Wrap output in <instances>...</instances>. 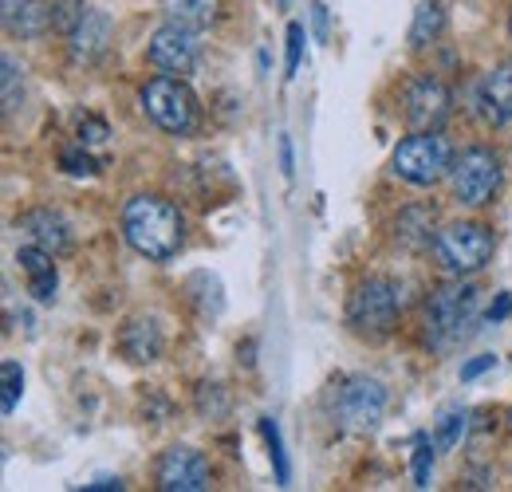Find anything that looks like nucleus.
<instances>
[{"mask_svg": "<svg viewBox=\"0 0 512 492\" xmlns=\"http://www.w3.org/2000/svg\"><path fill=\"white\" fill-rule=\"evenodd\" d=\"M493 367H497V355H477L473 363L461 367V382H473V378H481L485 370H493Z\"/></svg>", "mask_w": 512, "mask_h": 492, "instance_id": "obj_30", "label": "nucleus"}, {"mask_svg": "<svg viewBox=\"0 0 512 492\" xmlns=\"http://www.w3.org/2000/svg\"><path fill=\"white\" fill-rule=\"evenodd\" d=\"M509 308H512V296H509V292H501V296H497V304L489 308V319H493V323H497V319H505V315H509Z\"/></svg>", "mask_w": 512, "mask_h": 492, "instance_id": "obj_33", "label": "nucleus"}, {"mask_svg": "<svg viewBox=\"0 0 512 492\" xmlns=\"http://www.w3.org/2000/svg\"><path fill=\"white\" fill-rule=\"evenodd\" d=\"M477 308H481V292L473 284H446L438 288L426 311H422V327H426V343L434 351H449L457 347L461 339L473 335V323H477Z\"/></svg>", "mask_w": 512, "mask_h": 492, "instance_id": "obj_2", "label": "nucleus"}, {"mask_svg": "<svg viewBox=\"0 0 512 492\" xmlns=\"http://www.w3.org/2000/svg\"><path fill=\"white\" fill-rule=\"evenodd\" d=\"M150 63L166 75H190L201 56V44H197V32L182 28V24H162L154 36H150V48H146Z\"/></svg>", "mask_w": 512, "mask_h": 492, "instance_id": "obj_11", "label": "nucleus"}, {"mask_svg": "<svg viewBox=\"0 0 512 492\" xmlns=\"http://www.w3.org/2000/svg\"><path fill=\"white\" fill-rule=\"evenodd\" d=\"M20 107V67L12 56H4V111Z\"/></svg>", "mask_w": 512, "mask_h": 492, "instance_id": "obj_28", "label": "nucleus"}, {"mask_svg": "<svg viewBox=\"0 0 512 492\" xmlns=\"http://www.w3.org/2000/svg\"><path fill=\"white\" fill-rule=\"evenodd\" d=\"M20 229L32 237V245L48 248V252H56V256L71 248V225L64 221V213H56V209H48V205L24 213V217H20Z\"/></svg>", "mask_w": 512, "mask_h": 492, "instance_id": "obj_16", "label": "nucleus"}, {"mask_svg": "<svg viewBox=\"0 0 512 492\" xmlns=\"http://www.w3.org/2000/svg\"><path fill=\"white\" fill-rule=\"evenodd\" d=\"M304 24H288V60H284V79H296L300 60H304Z\"/></svg>", "mask_w": 512, "mask_h": 492, "instance_id": "obj_26", "label": "nucleus"}, {"mask_svg": "<svg viewBox=\"0 0 512 492\" xmlns=\"http://www.w3.org/2000/svg\"><path fill=\"white\" fill-rule=\"evenodd\" d=\"M260 437L268 445V457H272V469H276V485H288L292 481V465H288V453H284V437L280 426L272 418H260Z\"/></svg>", "mask_w": 512, "mask_h": 492, "instance_id": "obj_22", "label": "nucleus"}, {"mask_svg": "<svg viewBox=\"0 0 512 492\" xmlns=\"http://www.w3.org/2000/svg\"><path fill=\"white\" fill-rule=\"evenodd\" d=\"M390 170L402 182L418 185V189H430V185H438L453 170V146H449V138H442L438 130H414L410 138H402L394 146Z\"/></svg>", "mask_w": 512, "mask_h": 492, "instance_id": "obj_3", "label": "nucleus"}, {"mask_svg": "<svg viewBox=\"0 0 512 492\" xmlns=\"http://www.w3.org/2000/svg\"><path fill=\"white\" fill-rule=\"evenodd\" d=\"M209 477V461L190 445H170L154 465V485L162 492H205Z\"/></svg>", "mask_w": 512, "mask_h": 492, "instance_id": "obj_10", "label": "nucleus"}, {"mask_svg": "<svg viewBox=\"0 0 512 492\" xmlns=\"http://www.w3.org/2000/svg\"><path fill=\"white\" fill-rule=\"evenodd\" d=\"M449 185H453V197L469 209H485L493 205L497 189H501V166H497V154L489 146H469L461 158H453V170H449Z\"/></svg>", "mask_w": 512, "mask_h": 492, "instance_id": "obj_7", "label": "nucleus"}, {"mask_svg": "<svg viewBox=\"0 0 512 492\" xmlns=\"http://www.w3.org/2000/svg\"><path fill=\"white\" fill-rule=\"evenodd\" d=\"M434 449H438V445H430V441H418V449H414V489H430Z\"/></svg>", "mask_w": 512, "mask_h": 492, "instance_id": "obj_27", "label": "nucleus"}, {"mask_svg": "<svg viewBox=\"0 0 512 492\" xmlns=\"http://www.w3.org/2000/svg\"><path fill=\"white\" fill-rule=\"evenodd\" d=\"M52 256H56V252H48V248H40V245H24L16 252V264H20L24 276H28V292H32L40 304H52V300H56V288H60V276H56Z\"/></svg>", "mask_w": 512, "mask_h": 492, "instance_id": "obj_15", "label": "nucleus"}, {"mask_svg": "<svg viewBox=\"0 0 512 492\" xmlns=\"http://www.w3.org/2000/svg\"><path fill=\"white\" fill-rule=\"evenodd\" d=\"M469 430V410H461V406H449L438 414V422H434V445H438V453H449L461 437Z\"/></svg>", "mask_w": 512, "mask_h": 492, "instance_id": "obj_21", "label": "nucleus"}, {"mask_svg": "<svg viewBox=\"0 0 512 492\" xmlns=\"http://www.w3.org/2000/svg\"><path fill=\"white\" fill-rule=\"evenodd\" d=\"M83 0H52V28L60 32H71L79 20H83Z\"/></svg>", "mask_w": 512, "mask_h": 492, "instance_id": "obj_25", "label": "nucleus"}, {"mask_svg": "<svg viewBox=\"0 0 512 492\" xmlns=\"http://www.w3.org/2000/svg\"><path fill=\"white\" fill-rule=\"evenodd\" d=\"M60 170L71 174V178H91V174H99V162H95V158L83 150V142H79V146L60 150Z\"/></svg>", "mask_w": 512, "mask_h": 492, "instance_id": "obj_23", "label": "nucleus"}, {"mask_svg": "<svg viewBox=\"0 0 512 492\" xmlns=\"http://www.w3.org/2000/svg\"><path fill=\"white\" fill-rule=\"evenodd\" d=\"M446 32V8L438 0H422L410 24V48H426Z\"/></svg>", "mask_w": 512, "mask_h": 492, "instance_id": "obj_20", "label": "nucleus"}, {"mask_svg": "<svg viewBox=\"0 0 512 492\" xmlns=\"http://www.w3.org/2000/svg\"><path fill=\"white\" fill-rule=\"evenodd\" d=\"M453 95L438 75H414L402 87V119L414 130H438L449 119Z\"/></svg>", "mask_w": 512, "mask_h": 492, "instance_id": "obj_9", "label": "nucleus"}, {"mask_svg": "<svg viewBox=\"0 0 512 492\" xmlns=\"http://www.w3.org/2000/svg\"><path fill=\"white\" fill-rule=\"evenodd\" d=\"M4 28L12 36H24V40H36L52 28V4H40V0H4Z\"/></svg>", "mask_w": 512, "mask_h": 492, "instance_id": "obj_17", "label": "nucleus"}, {"mask_svg": "<svg viewBox=\"0 0 512 492\" xmlns=\"http://www.w3.org/2000/svg\"><path fill=\"white\" fill-rule=\"evenodd\" d=\"M312 24H316V36H320V40H327V8H323L320 0L312 4Z\"/></svg>", "mask_w": 512, "mask_h": 492, "instance_id": "obj_32", "label": "nucleus"}, {"mask_svg": "<svg viewBox=\"0 0 512 492\" xmlns=\"http://www.w3.org/2000/svg\"><path fill=\"white\" fill-rule=\"evenodd\" d=\"M162 12L170 24H182L193 32H205L221 16V0H162Z\"/></svg>", "mask_w": 512, "mask_h": 492, "instance_id": "obj_18", "label": "nucleus"}, {"mask_svg": "<svg viewBox=\"0 0 512 492\" xmlns=\"http://www.w3.org/2000/svg\"><path fill=\"white\" fill-rule=\"evenodd\" d=\"M394 323H398V288L386 276L363 280L347 300V327L359 339L379 343L394 331Z\"/></svg>", "mask_w": 512, "mask_h": 492, "instance_id": "obj_4", "label": "nucleus"}, {"mask_svg": "<svg viewBox=\"0 0 512 492\" xmlns=\"http://www.w3.org/2000/svg\"><path fill=\"white\" fill-rule=\"evenodd\" d=\"M477 111L489 126H505L512 119V60L485 71L477 83Z\"/></svg>", "mask_w": 512, "mask_h": 492, "instance_id": "obj_12", "label": "nucleus"}, {"mask_svg": "<svg viewBox=\"0 0 512 492\" xmlns=\"http://www.w3.org/2000/svg\"><path fill=\"white\" fill-rule=\"evenodd\" d=\"M107 138H111V130H107L103 119H83V123H79V142H83V146H103Z\"/></svg>", "mask_w": 512, "mask_h": 492, "instance_id": "obj_29", "label": "nucleus"}, {"mask_svg": "<svg viewBox=\"0 0 512 492\" xmlns=\"http://www.w3.org/2000/svg\"><path fill=\"white\" fill-rule=\"evenodd\" d=\"M162 343H166L162 327L150 315H130L127 323L119 327V351L130 363H154L162 355Z\"/></svg>", "mask_w": 512, "mask_h": 492, "instance_id": "obj_14", "label": "nucleus"}, {"mask_svg": "<svg viewBox=\"0 0 512 492\" xmlns=\"http://www.w3.org/2000/svg\"><path fill=\"white\" fill-rule=\"evenodd\" d=\"M0 378H4V414H12L16 402H20V390H24V370H20L16 359H4Z\"/></svg>", "mask_w": 512, "mask_h": 492, "instance_id": "obj_24", "label": "nucleus"}, {"mask_svg": "<svg viewBox=\"0 0 512 492\" xmlns=\"http://www.w3.org/2000/svg\"><path fill=\"white\" fill-rule=\"evenodd\" d=\"M434 252L453 276H473L493 260V229L481 221H453L434 237Z\"/></svg>", "mask_w": 512, "mask_h": 492, "instance_id": "obj_6", "label": "nucleus"}, {"mask_svg": "<svg viewBox=\"0 0 512 492\" xmlns=\"http://www.w3.org/2000/svg\"><path fill=\"white\" fill-rule=\"evenodd\" d=\"M280 174H284V178L296 174V162H292V138H288V134H280Z\"/></svg>", "mask_w": 512, "mask_h": 492, "instance_id": "obj_31", "label": "nucleus"}, {"mask_svg": "<svg viewBox=\"0 0 512 492\" xmlns=\"http://www.w3.org/2000/svg\"><path fill=\"white\" fill-rule=\"evenodd\" d=\"M123 237L142 260L166 264L178 256V248L186 241V221L174 201L158 193H138L123 209Z\"/></svg>", "mask_w": 512, "mask_h": 492, "instance_id": "obj_1", "label": "nucleus"}, {"mask_svg": "<svg viewBox=\"0 0 512 492\" xmlns=\"http://www.w3.org/2000/svg\"><path fill=\"white\" fill-rule=\"evenodd\" d=\"M111 32H115L111 16H107V12H99V8H87V12H83V20L67 32V36H71V60L95 63L107 48H111Z\"/></svg>", "mask_w": 512, "mask_h": 492, "instance_id": "obj_13", "label": "nucleus"}, {"mask_svg": "<svg viewBox=\"0 0 512 492\" xmlns=\"http://www.w3.org/2000/svg\"><path fill=\"white\" fill-rule=\"evenodd\" d=\"M386 414V386L379 378H367V374H355V378H343L339 390H335V422L351 433H371L379 430Z\"/></svg>", "mask_w": 512, "mask_h": 492, "instance_id": "obj_8", "label": "nucleus"}, {"mask_svg": "<svg viewBox=\"0 0 512 492\" xmlns=\"http://www.w3.org/2000/svg\"><path fill=\"white\" fill-rule=\"evenodd\" d=\"M83 489H123V481H119V477H99V481H91V485H83Z\"/></svg>", "mask_w": 512, "mask_h": 492, "instance_id": "obj_34", "label": "nucleus"}, {"mask_svg": "<svg viewBox=\"0 0 512 492\" xmlns=\"http://www.w3.org/2000/svg\"><path fill=\"white\" fill-rule=\"evenodd\" d=\"M142 111L166 134H190L197 126V95L182 75H158L142 87Z\"/></svg>", "mask_w": 512, "mask_h": 492, "instance_id": "obj_5", "label": "nucleus"}, {"mask_svg": "<svg viewBox=\"0 0 512 492\" xmlns=\"http://www.w3.org/2000/svg\"><path fill=\"white\" fill-rule=\"evenodd\" d=\"M509 36H512V8H509Z\"/></svg>", "mask_w": 512, "mask_h": 492, "instance_id": "obj_35", "label": "nucleus"}, {"mask_svg": "<svg viewBox=\"0 0 512 492\" xmlns=\"http://www.w3.org/2000/svg\"><path fill=\"white\" fill-rule=\"evenodd\" d=\"M430 233H434V209L430 205H406L394 221V241L406 248L430 245Z\"/></svg>", "mask_w": 512, "mask_h": 492, "instance_id": "obj_19", "label": "nucleus"}]
</instances>
